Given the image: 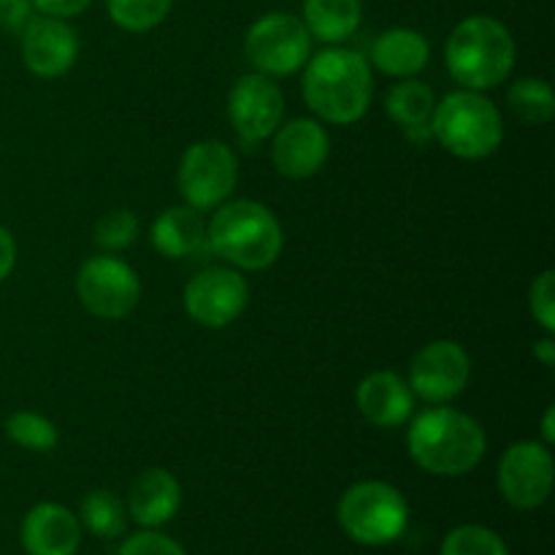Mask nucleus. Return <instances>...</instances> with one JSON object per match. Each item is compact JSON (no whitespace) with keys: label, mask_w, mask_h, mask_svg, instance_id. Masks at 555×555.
I'll list each match as a JSON object with an SVG mask.
<instances>
[{"label":"nucleus","mask_w":555,"mask_h":555,"mask_svg":"<svg viewBox=\"0 0 555 555\" xmlns=\"http://www.w3.org/2000/svg\"><path fill=\"white\" fill-rule=\"evenodd\" d=\"M79 57V36L68 20L33 16L22 30V60L38 79H60Z\"/></svg>","instance_id":"nucleus-14"},{"label":"nucleus","mask_w":555,"mask_h":555,"mask_svg":"<svg viewBox=\"0 0 555 555\" xmlns=\"http://www.w3.org/2000/svg\"><path fill=\"white\" fill-rule=\"evenodd\" d=\"M184 312L201 328L220 331L236 323L249 304V285L231 266L204 269L184 285Z\"/></svg>","instance_id":"nucleus-10"},{"label":"nucleus","mask_w":555,"mask_h":555,"mask_svg":"<svg viewBox=\"0 0 555 555\" xmlns=\"http://www.w3.org/2000/svg\"><path fill=\"white\" fill-rule=\"evenodd\" d=\"M518 47L504 22L469 16L453 27L444 47V65L464 90L486 92L507 81L515 70Z\"/></svg>","instance_id":"nucleus-4"},{"label":"nucleus","mask_w":555,"mask_h":555,"mask_svg":"<svg viewBox=\"0 0 555 555\" xmlns=\"http://www.w3.org/2000/svg\"><path fill=\"white\" fill-rule=\"evenodd\" d=\"M439 555H509L502 537L480 524L455 526L442 542Z\"/></svg>","instance_id":"nucleus-27"},{"label":"nucleus","mask_w":555,"mask_h":555,"mask_svg":"<svg viewBox=\"0 0 555 555\" xmlns=\"http://www.w3.org/2000/svg\"><path fill=\"white\" fill-rule=\"evenodd\" d=\"M356 406L363 421L377 428H399L415 412V393L396 372H372L358 383Z\"/></svg>","instance_id":"nucleus-16"},{"label":"nucleus","mask_w":555,"mask_h":555,"mask_svg":"<svg viewBox=\"0 0 555 555\" xmlns=\"http://www.w3.org/2000/svg\"><path fill=\"white\" fill-rule=\"evenodd\" d=\"M336 518L352 542L383 547L406 531L410 504L399 488L383 480H363L347 488L336 507Z\"/></svg>","instance_id":"nucleus-6"},{"label":"nucleus","mask_w":555,"mask_h":555,"mask_svg":"<svg viewBox=\"0 0 555 555\" xmlns=\"http://www.w3.org/2000/svg\"><path fill=\"white\" fill-rule=\"evenodd\" d=\"M92 0H33V9L41 16H57V20H70L81 11L90 9Z\"/></svg>","instance_id":"nucleus-32"},{"label":"nucleus","mask_w":555,"mask_h":555,"mask_svg":"<svg viewBox=\"0 0 555 555\" xmlns=\"http://www.w3.org/2000/svg\"><path fill=\"white\" fill-rule=\"evenodd\" d=\"M125 504L117 493L106 491V488H95L87 493L79 504V524L85 526L90 534L103 537V540H114L125 531Z\"/></svg>","instance_id":"nucleus-24"},{"label":"nucleus","mask_w":555,"mask_h":555,"mask_svg":"<svg viewBox=\"0 0 555 555\" xmlns=\"http://www.w3.org/2000/svg\"><path fill=\"white\" fill-rule=\"evenodd\" d=\"M534 358L545 369L555 366V339H553V334H545L540 341H534Z\"/></svg>","instance_id":"nucleus-34"},{"label":"nucleus","mask_w":555,"mask_h":555,"mask_svg":"<svg viewBox=\"0 0 555 555\" xmlns=\"http://www.w3.org/2000/svg\"><path fill=\"white\" fill-rule=\"evenodd\" d=\"M173 0H106L108 16L128 33H150L166 22Z\"/></svg>","instance_id":"nucleus-26"},{"label":"nucleus","mask_w":555,"mask_h":555,"mask_svg":"<svg viewBox=\"0 0 555 555\" xmlns=\"http://www.w3.org/2000/svg\"><path fill=\"white\" fill-rule=\"evenodd\" d=\"M412 461L434 477H464L482 464L486 428L466 412L437 404L421 412L406 431Z\"/></svg>","instance_id":"nucleus-2"},{"label":"nucleus","mask_w":555,"mask_h":555,"mask_svg":"<svg viewBox=\"0 0 555 555\" xmlns=\"http://www.w3.org/2000/svg\"><path fill=\"white\" fill-rule=\"evenodd\" d=\"M139 228L141 222L133 211L112 209L95 222V228H92V242L103 253H119V249H128L139 238Z\"/></svg>","instance_id":"nucleus-28"},{"label":"nucleus","mask_w":555,"mask_h":555,"mask_svg":"<svg viewBox=\"0 0 555 555\" xmlns=\"http://www.w3.org/2000/svg\"><path fill=\"white\" fill-rule=\"evenodd\" d=\"M16 266V242L9 228L0 225V282L14 271Z\"/></svg>","instance_id":"nucleus-33"},{"label":"nucleus","mask_w":555,"mask_h":555,"mask_svg":"<svg viewBox=\"0 0 555 555\" xmlns=\"http://www.w3.org/2000/svg\"><path fill=\"white\" fill-rule=\"evenodd\" d=\"M301 70L304 101L320 122L352 125L372 106V65L356 49L328 47L312 54Z\"/></svg>","instance_id":"nucleus-1"},{"label":"nucleus","mask_w":555,"mask_h":555,"mask_svg":"<svg viewBox=\"0 0 555 555\" xmlns=\"http://www.w3.org/2000/svg\"><path fill=\"white\" fill-rule=\"evenodd\" d=\"M228 117L242 144L269 141L285 119V95L271 76L244 74L228 92Z\"/></svg>","instance_id":"nucleus-13"},{"label":"nucleus","mask_w":555,"mask_h":555,"mask_svg":"<svg viewBox=\"0 0 555 555\" xmlns=\"http://www.w3.org/2000/svg\"><path fill=\"white\" fill-rule=\"evenodd\" d=\"M434 106H437V95L431 87L421 79H401L385 95V112L401 128H417V125L431 122Z\"/></svg>","instance_id":"nucleus-22"},{"label":"nucleus","mask_w":555,"mask_h":555,"mask_svg":"<svg viewBox=\"0 0 555 555\" xmlns=\"http://www.w3.org/2000/svg\"><path fill=\"white\" fill-rule=\"evenodd\" d=\"M150 236L157 255L168 260H182L206 247V222L193 206H171L155 217Z\"/></svg>","instance_id":"nucleus-20"},{"label":"nucleus","mask_w":555,"mask_h":555,"mask_svg":"<svg viewBox=\"0 0 555 555\" xmlns=\"http://www.w3.org/2000/svg\"><path fill=\"white\" fill-rule=\"evenodd\" d=\"M472 379V358L459 341L437 339L421 347L410 361V383L415 399L428 404H450L466 390Z\"/></svg>","instance_id":"nucleus-12"},{"label":"nucleus","mask_w":555,"mask_h":555,"mask_svg":"<svg viewBox=\"0 0 555 555\" xmlns=\"http://www.w3.org/2000/svg\"><path fill=\"white\" fill-rule=\"evenodd\" d=\"M76 298L98 320H125L141 298V280L125 260L92 255L76 271Z\"/></svg>","instance_id":"nucleus-9"},{"label":"nucleus","mask_w":555,"mask_h":555,"mask_svg":"<svg viewBox=\"0 0 555 555\" xmlns=\"http://www.w3.org/2000/svg\"><path fill=\"white\" fill-rule=\"evenodd\" d=\"M179 195L198 211H211L231 201L238 184V157L225 141H195L182 155L177 171Z\"/></svg>","instance_id":"nucleus-8"},{"label":"nucleus","mask_w":555,"mask_h":555,"mask_svg":"<svg viewBox=\"0 0 555 555\" xmlns=\"http://www.w3.org/2000/svg\"><path fill=\"white\" fill-rule=\"evenodd\" d=\"M431 57L426 36L412 27H390L374 41L372 65L390 79H412Z\"/></svg>","instance_id":"nucleus-19"},{"label":"nucleus","mask_w":555,"mask_h":555,"mask_svg":"<svg viewBox=\"0 0 555 555\" xmlns=\"http://www.w3.org/2000/svg\"><path fill=\"white\" fill-rule=\"evenodd\" d=\"M33 20V0H0V30L22 33Z\"/></svg>","instance_id":"nucleus-31"},{"label":"nucleus","mask_w":555,"mask_h":555,"mask_svg":"<svg viewBox=\"0 0 555 555\" xmlns=\"http://www.w3.org/2000/svg\"><path fill=\"white\" fill-rule=\"evenodd\" d=\"M542 444H555V406H547L542 415Z\"/></svg>","instance_id":"nucleus-35"},{"label":"nucleus","mask_w":555,"mask_h":555,"mask_svg":"<svg viewBox=\"0 0 555 555\" xmlns=\"http://www.w3.org/2000/svg\"><path fill=\"white\" fill-rule=\"evenodd\" d=\"M499 491L515 509H537L551 499L555 482L553 453L542 442H515L499 459Z\"/></svg>","instance_id":"nucleus-11"},{"label":"nucleus","mask_w":555,"mask_h":555,"mask_svg":"<svg viewBox=\"0 0 555 555\" xmlns=\"http://www.w3.org/2000/svg\"><path fill=\"white\" fill-rule=\"evenodd\" d=\"M331 139L320 119L296 117L282 122L271 135V160L287 179H309L328 163Z\"/></svg>","instance_id":"nucleus-15"},{"label":"nucleus","mask_w":555,"mask_h":555,"mask_svg":"<svg viewBox=\"0 0 555 555\" xmlns=\"http://www.w3.org/2000/svg\"><path fill=\"white\" fill-rule=\"evenodd\" d=\"M182 507V486L168 469H144L128 491V513L144 529H157L173 520Z\"/></svg>","instance_id":"nucleus-18"},{"label":"nucleus","mask_w":555,"mask_h":555,"mask_svg":"<svg viewBox=\"0 0 555 555\" xmlns=\"http://www.w3.org/2000/svg\"><path fill=\"white\" fill-rule=\"evenodd\" d=\"M312 36L298 16L276 11L253 22L244 36V57L255 74L293 76L312 57Z\"/></svg>","instance_id":"nucleus-7"},{"label":"nucleus","mask_w":555,"mask_h":555,"mask_svg":"<svg viewBox=\"0 0 555 555\" xmlns=\"http://www.w3.org/2000/svg\"><path fill=\"white\" fill-rule=\"evenodd\" d=\"M5 437L14 444H20V448L33 450V453H49L60 442L57 426L47 415L33 410H20L14 415H9V421H5Z\"/></svg>","instance_id":"nucleus-25"},{"label":"nucleus","mask_w":555,"mask_h":555,"mask_svg":"<svg viewBox=\"0 0 555 555\" xmlns=\"http://www.w3.org/2000/svg\"><path fill=\"white\" fill-rule=\"evenodd\" d=\"M509 112L524 125H547L555 117V92L540 76H524L507 90Z\"/></svg>","instance_id":"nucleus-23"},{"label":"nucleus","mask_w":555,"mask_h":555,"mask_svg":"<svg viewBox=\"0 0 555 555\" xmlns=\"http://www.w3.org/2000/svg\"><path fill=\"white\" fill-rule=\"evenodd\" d=\"M431 139L461 160L491 157L504 141L502 112L475 90L448 92L431 114Z\"/></svg>","instance_id":"nucleus-5"},{"label":"nucleus","mask_w":555,"mask_h":555,"mask_svg":"<svg viewBox=\"0 0 555 555\" xmlns=\"http://www.w3.org/2000/svg\"><path fill=\"white\" fill-rule=\"evenodd\" d=\"M361 0H304V25L312 41L339 47L361 27Z\"/></svg>","instance_id":"nucleus-21"},{"label":"nucleus","mask_w":555,"mask_h":555,"mask_svg":"<svg viewBox=\"0 0 555 555\" xmlns=\"http://www.w3.org/2000/svg\"><path fill=\"white\" fill-rule=\"evenodd\" d=\"M206 247L236 271H266L280 260L285 236L269 206L249 198L217 206L206 225Z\"/></svg>","instance_id":"nucleus-3"},{"label":"nucleus","mask_w":555,"mask_h":555,"mask_svg":"<svg viewBox=\"0 0 555 555\" xmlns=\"http://www.w3.org/2000/svg\"><path fill=\"white\" fill-rule=\"evenodd\" d=\"M529 309L531 318L537 320L545 334H555V271L545 269L529 291Z\"/></svg>","instance_id":"nucleus-29"},{"label":"nucleus","mask_w":555,"mask_h":555,"mask_svg":"<svg viewBox=\"0 0 555 555\" xmlns=\"http://www.w3.org/2000/svg\"><path fill=\"white\" fill-rule=\"evenodd\" d=\"M81 545V524L68 507L41 502L22 520V547L27 555H76Z\"/></svg>","instance_id":"nucleus-17"},{"label":"nucleus","mask_w":555,"mask_h":555,"mask_svg":"<svg viewBox=\"0 0 555 555\" xmlns=\"http://www.w3.org/2000/svg\"><path fill=\"white\" fill-rule=\"evenodd\" d=\"M117 555H188V553H184L182 545H179L177 540H171V537L160 534V531L155 529H144L139 531V534L128 537Z\"/></svg>","instance_id":"nucleus-30"}]
</instances>
